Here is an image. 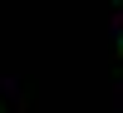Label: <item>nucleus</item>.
Masks as SVG:
<instances>
[{
  "label": "nucleus",
  "mask_w": 123,
  "mask_h": 113,
  "mask_svg": "<svg viewBox=\"0 0 123 113\" xmlns=\"http://www.w3.org/2000/svg\"><path fill=\"white\" fill-rule=\"evenodd\" d=\"M118 59H123V35H118Z\"/></svg>",
  "instance_id": "obj_1"
}]
</instances>
